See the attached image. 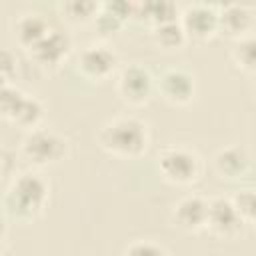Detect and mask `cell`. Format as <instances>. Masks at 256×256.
I'll use <instances>...</instances> for the list:
<instances>
[{
    "instance_id": "1",
    "label": "cell",
    "mask_w": 256,
    "mask_h": 256,
    "mask_svg": "<svg viewBox=\"0 0 256 256\" xmlns=\"http://www.w3.org/2000/svg\"><path fill=\"white\" fill-rule=\"evenodd\" d=\"M48 198L50 186L38 172H20L4 192V216L22 224L32 222L42 216Z\"/></svg>"
},
{
    "instance_id": "2",
    "label": "cell",
    "mask_w": 256,
    "mask_h": 256,
    "mask_svg": "<svg viewBox=\"0 0 256 256\" xmlns=\"http://www.w3.org/2000/svg\"><path fill=\"white\" fill-rule=\"evenodd\" d=\"M96 140L106 154L122 160H136L148 150L150 130L148 124L136 116H116L100 128Z\"/></svg>"
},
{
    "instance_id": "3",
    "label": "cell",
    "mask_w": 256,
    "mask_h": 256,
    "mask_svg": "<svg viewBox=\"0 0 256 256\" xmlns=\"http://www.w3.org/2000/svg\"><path fill=\"white\" fill-rule=\"evenodd\" d=\"M0 114L6 122L14 124L16 128L32 132L40 128V122L44 118V104L36 96L26 94L14 84H2Z\"/></svg>"
},
{
    "instance_id": "4",
    "label": "cell",
    "mask_w": 256,
    "mask_h": 256,
    "mask_svg": "<svg viewBox=\"0 0 256 256\" xmlns=\"http://www.w3.org/2000/svg\"><path fill=\"white\" fill-rule=\"evenodd\" d=\"M68 154V140L52 128H36L26 132L20 142V156L34 168H48L64 160Z\"/></svg>"
},
{
    "instance_id": "5",
    "label": "cell",
    "mask_w": 256,
    "mask_h": 256,
    "mask_svg": "<svg viewBox=\"0 0 256 256\" xmlns=\"http://www.w3.org/2000/svg\"><path fill=\"white\" fill-rule=\"evenodd\" d=\"M160 176L174 186H190L202 174L200 156L184 146H168L158 154Z\"/></svg>"
},
{
    "instance_id": "6",
    "label": "cell",
    "mask_w": 256,
    "mask_h": 256,
    "mask_svg": "<svg viewBox=\"0 0 256 256\" xmlns=\"http://www.w3.org/2000/svg\"><path fill=\"white\" fill-rule=\"evenodd\" d=\"M154 88L156 82L152 74L140 64H128L116 76V94L124 104L134 108L148 104L154 94Z\"/></svg>"
},
{
    "instance_id": "7",
    "label": "cell",
    "mask_w": 256,
    "mask_h": 256,
    "mask_svg": "<svg viewBox=\"0 0 256 256\" xmlns=\"http://www.w3.org/2000/svg\"><path fill=\"white\" fill-rule=\"evenodd\" d=\"M118 68V54L102 44L94 42L84 46L76 56V72L88 82H104Z\"/></svg>"
},
{
    "instance_id": "8",
    "label": "cell",
    "mask_w": 256,
    "mask_h": 256,
    "mask_svg": "<svg viewBox=\"0 0 256 256\" xmlns=\"http://www.w3.org/2000/svg\"><path fill=\"white\" fill-rule=\"evenodd\" d=\"M244 220L240 218L232 198H212L208 200V220H206V230L222 240H234L236 236L242 234Z\"/></svg>"
},
{
    "instance_id": "9",
    "label": "cell",
    "mask_w": 256,
    "mask_h": 256,
    "mask_svg": "<svg viewBox=\"0 0 256 256\" xmlns=\"http://www.w3.org/2000/svg\"><path fill=\"white\" fill-rule=\"evenodd\" d=\"M180 24L188 40L206 42L218 32V6L206 2H194L180 12Z\"/></svg>"
},
{
    "instance_id": "10",
    "label": "cell",
    "mask_w": 256,
    "mask_h": 256,
    "mask_svg": "<svg viewBox=\"0 0 256 256\" xmlns=\"http://www.w3.org/2000/svg\"><path fill=\"white\" fill-rule=\"evenodd\" d=\"M156 90L164 102L172 106H186L196 96V78L184 68H168L156 80Z\"/></svg>"
},
{
    "instance_id": "11",
    "label": "cell",
    "mask_w": 256,
    "mask_h": 256,
    "mask_svg": "<svg viewBox=\"0 0 256 256\" xmlns=\"http://www.w3.org/2000/svg\"><path fill=\"white\" fill-rule=\"evenodd\" d=\"M72 50V38L62 30H50V34L40 40L32 50H28V56L36 66H40L46 72L56 70L70 54Z\"/></svg>"
},
{
    "instance_id": "12",
    "label": "cell",
    "mask_w": 256,
    "mask_h": 256,
    "mask_svg": "<svg viewBox=\"0 0 256 256\" xmlns=\"http://www.w3.org/2000/svg\"><path fill=\"white\" fill-rule=\"evenodd\" d=\"M208 220V200L198 194L182 196L172 208V222L186 234H198L206 230Z\"/></svg>"
},
{
    "instance_id": "13",
    "label": "cell",
    "mask_w": 256,
    "mask_h": 256,
    "mask_svg": "<svg viewBox=\"0 0 256 256\" xmlns=\"http://www.w3.org/2000/svg\"><path fill=\"white\" fill-rule=\"evenodd\" d=\"M254 12L246 4H224L218 6V32L230 40H240L252 34Z\"/></svg>"
},
{
    "instance_id": "14",
    "label": "cell",
    "mask_w": 256,
    "mask_h": 256,
    "mask_svg": "<svg viewBox=\"0 0 256 256\" xmlns=\"http://www.w3.org/2000/svg\"><path fill=\"white\" fill-rule=\"evenodd\" d=\"M212 164H214V172L224 180H240L252 168L250 154L246 152V148H242L238 144L220 148L214 154Z\"/></svg>"
},
{
    "instance_id": "15",
    "label": "cell",
    "mask_w": 256,
    "mask_h": 256,
    "mask_svg": "<svg viewBox=\"0 0 256 256\" xmlns=\"http://www.w3.org/2000/svg\"><path fill=\"white\" fill-rule=\"evenodd\" d=\"M132 12H134V2H124V0L100 2V10L94 18V28L100 34V38H110L128 22V18H132Z\"/></svg>"
},
{
    "instance_id": "16",
    "label": "cell",
    "mask_w": 256,
    "mask_h": 256,
    "mask_svg": "<svg viewBox=\"0 0 256 256\" xmlns=\"http://www.w3.org/2000/svg\"><path fill=\"white\" fill-rule=\"evenodd\" d=\"M50 24L46 18H42L40 14L34 12H26L20 14L14 22V36L18 46H22L26 52L32 50L40 40H44L50 34Z\"/></svg>"
},
{
    "instance_id": "17",
    "label": "cell",
    "mask_w": 256,
    "mask_h": 256,
    "mask_svg": "<svg viewBox=\"0 0 256 256\" xmlns=\"http://www.w3.org/2000/svg\"><path fill=\"white\" fill-rule=\"evenodd\" d=\"M132 18L148 24L150 28H156L160 24L180 20V10L170 0H146V2H134Z\"/></svg>"
},
{
    "instance_id": "18",
    "label": "cell",
    "mask_w": 256,
    "mask_h": 256,
    "mask_svg": "<svg viewBox=\"0 0 256 256\" xmlns=\"http://www.w3.org/2000/svg\"><path fill=\"white\" fill-rule=\"evenodd\" d=\"M230 58L238 70L256 76V34H248L236 40L230 48Z\"/></svg>"
},
{
    "instance_id": "19",
    "label": "cell",
    "mask_w": 256,
    "mask_h": 256,
    "mask_svg": "<svg viewBox=\"0 0 256 256\" xmlns=\"http://www.w3.org/2000/svg\"><path fill=\"white\" fill-rule=\"evenodd\" d=\"M98 10H100V2H92V0H68L60 4L62 18L74 26L94 22Z\"/></svg>"
},
{
    "instance_id": "20",
    "label": "cell",
    "mask_w": 256,
    "mask_h": 256,
    "mask_svg": "<svg viewBox=\"0 0 256 256\" xmlns=\"http://www.w3.org/2000/svg\"><path fill=\"white\" fill-rule=\"evenodd\" d=\"M152 40L162 50H180L188 42V36L180 20H174V22H166L152 28Z\"/></svg>"
},
{
    "instance_id": "21",
    "label": "cell",
    "mask_w": 256,
    "mask_h": 256,
    "mask_svg": "<svg viewBox=\"0 0 256 256\" xmlns=\"http://www.w3.org/2000/svg\"><path fill=\"white\" fill-rule=\"evenodd\" d=\"M232 202L240 214V218L244 220V224H250L256 228V190H240L232 196Z\"/></svg>"
},
{
    "instance_id": "22",
    "label": "cell",
    "mask_w": 256,
    "mask_h": 256,
    "mask_svg": "<svg viewBox=\"0 0 256 256\" xmlns=\"http://www.w3.org/2000/svg\"><path fill=\"white\" fill-rule=\"evenodd\" d=\"M122 256H168L166 248L152 240H134L124 248Z\"/></svg>"
},
{
    "instance_id": "23",
    "label": "cell",
    "mask_w": 256,
    "mask_h": 256,
    "mask_svg": "<svg viewBox=\"0 0 256 256\" xmlns=\"http://www.w3.org/2000/svg\"><path fill=\"white\" fill-rule=\"evenodd\" d=\"M16 74V54L10 48H4L0 54V76L2 84H10L12 76Z\"/></svg>"
},
{
    "instance_id": "24",
    "label": "cell",
    "mask_w": 256,
    "mask_h": 256,
    "mask_svg": "<svg viewBox=\"0 0 256 256\" xmlns=\"http://www.w3.org/2000/svg\"><path fill=\"white\" fill-rule=\"evenodd\" d=\"M254 100H256V84H254Z\"/></svg>"
}]
</instances>
